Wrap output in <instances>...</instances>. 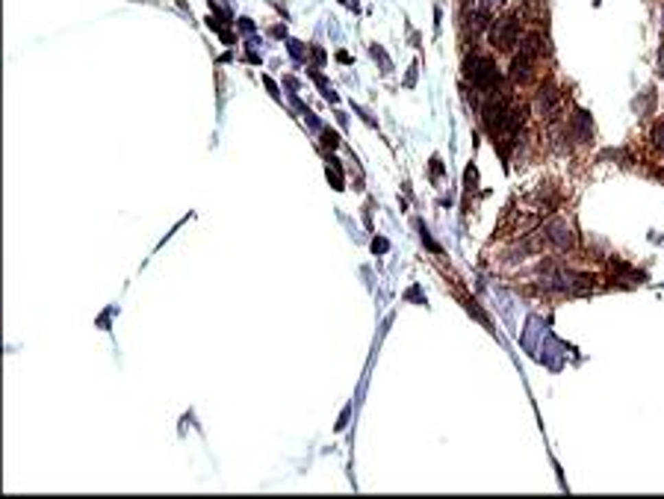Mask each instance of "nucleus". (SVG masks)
I'll return each instance as SVG.
<instances>
[{
	"label": "nucleus",
	"mask_w": 664,
	"mask_h": 499,
	"mask_svg": "<svg viewBox=\"0 0 664 499\" xmlns=\"http://www.w3.org/2000/svg\"><path fill=\"white\" fill-rule=\"evenodd\" d=\"M431 172H434V178H440V174H443V165H440V156H434V160H431Z\"/></svg>",
	"instance_id": "12"
},
{
	"label": "nucleus",
	"mask_w": 664,
	"mask_h": 499,
	"mask_svg": "<svg viewBox=\"0 0 664 499\" xmlns=\"http://www.w3.org/2000/svg\"><path fill=\"white\" fill-rule=\"evenodd\" d=\"M547 240H549L558 251H567V248L576 246V233H573V228H570V224L564 222V219H552V222L547 224Z\"/></svg>",
	"instance_id": "4"
},
{
	"label": "nucleus",
	"mask_w": 664,
	"mask_h": 499,
	"mask_svg": "<svg viewBox=\"0 0 664 499\" xmlns=\"http://www.w3.org/2000/svg\"><path fill=\"white\" fill-rule=\"evenodd\" d=\"M490 45L496 51H514L520 45V21L517 15H508V18H496L490 24Z\"/></svg>",
	"instance_id": "2"
},
{
	"label": "nucleus",
	"mask_w": 664,
	"mask_h": 499,
	"mask_svg": "<svg viewBox=\"0 0 664 499\" xmlns=\"http://www.w3.org/2000/svg\"><path fill=\"white\" fill-rule=\"evenodd\" d=\"M558 106H561V92L555 89V83L547 80L540 83L538 95H534V110H538L540 119H555L558 115Z\"/></svg>",
	"instance_id": "3"
},
{
	"label": "nucleus",
	"mask_w": 664,
	"mask_h": 499,
	"mask_svg": "<svg viewBox=\"0 0 664 499\" xmlns=\"http://www.w3.org/2000/svg\"><path fill=\"white\" fill-rule=\"evenodd\" d=\"M463 74H467V80H472V86L481 92H496V86H499V68L490 56L470 54L467 60H463Z\"/></svg>",
	"instance_id": "1"
},
{
	"label": "nucleus",
	"mask_w": 664,
	"mask_h": 499,
	"mask_svg": "<svg viewBox=\"0 0 664 499\" xmlns=\"http://www.w3.org/2000/svg\"><path fill=\"white\" fill-rule=\"evenodd\" d=\"M499 9H502V0H479V9H475V12L484 15V18H490V21H496Z\"/></svg>",
	"instance_id": "7"
},
{
	"label": "nucleus",
	"mask_w": 664,
	"mask_h": 499,
	"mask_svg": "<svg viewBox=\"0 0 664 499\" xmlns=\"http://www.w3.org/2000/svg\"><path fill=\"white\" fill-rule=\"evenodd\" d=\"M387 248H390V246H387V240H375V242H372V251H375V254H381V251H387Z\"/></svg>",
	"instance_id": "11"
},
{
	"label": "nucleus",
	"mask_w": 664,
	"mask_h": 499,
	"mask_svg": "<svg viewBox=\"0 0 664 499\" xmlns=\"http://www.w3.org/2000/svg\"><path fill=\"white\" fill-rule=\"evenodd\" d=\"M570 130H573V136H576L579 142H588L593 136V119L584 110H576V115L570 119Z\"/></svg>",
	"instance_id": "5"
},
{
	"label": "nucleus",
	"mask_w": 664,
	"mask_h": 499,
	"mask_svg": "<svg viewBox=\"0 0 664 499\" xmlns=\"http://www.w3.org/2000/svg\"><path fill=\"white\" fill-rule=\"evenodd\" d=\"M650 139H652V145H656V148L664 151V119L656 121V127H652V133H650Z\"/></svg>",
	"instance_id": "8"
},
{
	"label": "nucleus",
	"mask_w": 664,
	"mask_h": 499,
	"mask_svg": "<svg viewBox=\"0 0 664 499\" xmlns=\"http://www.w3.org/2000/svg\"><path fill=\"white\" fill-rule=\"evenodd\" d=\"M475 183H479V172H475V165H470L467 169V192L475 189Z\"/></svg>",
	"instance_id": "10"
},
{
	"label": "nucleus",
	"mask_w": 664,
	"mask_h": 499,
	"mask_svg": "<svg viewBox=\"0 0 664 499\" xmlns=\"http://www.w3.org/2000/svg\"><path fill=\"white\" fill-rule=\"evenodd\" d=\"M531 68H534V60L531 56H526V54H517L514 56V62H511V80L514 83H529L531 80Z\"/></svg>",
	"instance_id": "6"
},
{
	"label": "nucleus",
	"mask_w": 664,
	"mask_h": 499,
	"mask_svg": "<svg viewBox=\"0 0 664 499\" xmlns=\"http://www.w3.org/2000/svg\"><path fill=\"white\" fill-rule=\"evenodd\" d=\"M659 74L664 77V45H661V51H659Z\"/></svg>",
	"instance_id": "13"
},
{
	"label": "nucleus",
	"mask_w": 664,
	"mask_h": 499,
	"mask_svg": "<svg viewBox=\"0 0 664 499\" xmlns=\"http://www.w3.org/2000/svg\"><path fill=\"white\" fill-rule=\"evenodd\" d=\"M322 142H325V148H334V151H336V145H340L336 133H331V130H322Z\"/></svg>",
	"instance_id": "9"
}]
</instances>
